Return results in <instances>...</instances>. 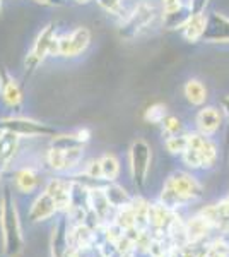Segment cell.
<instances>
[{
	"label": "cell",
	"instance_id": "2e32d148",
	"mask_svg": "<svg viewBox=\"0 0 229 257\" xmlns=\"http://www.w3.org/2000/svg\"><path fill=\"white\" fill-rule=\"evenodd\" d=\"M96 243V231L91 230L86 223L70 225L69 228V247L74 250L84 252Z\"/></svg>",
	"mask_w": 229,
	"mask_h": 257
},
{
	"label": "cell",
	"instance_id": "d6a6232c",
	"mask_svg": "<svg viewBox=\"0 0 229 257\" xmlns=\"http://www.w3.org/2000/svg\"><path fill=\"white\" fill-rule=\"evenodd\" d=\"M210 0H188V9L191 14H205Z\"/></svg>",
	"mask_w": 229,
	"mask_h": 257
},
{
	"label": "cell",
	"instance_id": "7c38bea8",
	"mask_svg": "<svg viewBox=\"0 0 229 257\" xmlns=\"http://www.w3.org/2000/svg\"><path fill=\"white\" fill-rule=\"evenodd\" d=\"M202 41L205 43H229V18L219 12L207 14L205 31Z\"/></svg>",
	"mask_w": 229,
	"mask_h": 257
},
{
	"label": "cell",
	"instance_id": "3957f363",
	"mask_svg": "<svg viewBox=\"0 0 229 257\" xmlns=\"http://www.w3.org/2000/svg\"><path fill=\"white\" fill-rule=\"evenodd\" d=\"M152 163V148L147 141L135 139L128 149V170L135 187L142 192L147 185L149 170Z\"/></svg>",
	"mask_w": 229,
	"mask_h": 257
},
{
	"label": "cell",
	"instance_id": "8992f818",
	"mask_svg": "<svg viewBox=\"0 0 229 257\" xmlns=\"http://www.w3.org/2000/svg\"><path fill=\"white\" fill-rule=\"evenodd\" d=\"M157 14L159 12H157L156 6L149 2H140L122 19V24L118 28V36L123 40H134L156 19Z\"/></svg>",
	"mask_w": 229,
	"mask_h": 257
},
{
	"label": "cell",
	"instance_id": "9a60e30c",
	"mask_svg": "<svg viewBox=\"0 0 229 257\" xmlns=\"http://www.w3.org/2000/svg\"><path fill=\"white\" fill-rule=\"evenodd\" d=\"M58 213L55 201L52 199L48 192H41L38 194V197L33 201L31 208H29L28 218L31 219L33 223H41V221H47V219H52L55 214Z\"/></svg>",
	"mask_w": 229,
	"mask_h": 257
},
{
	"label": "cell",
	"instance_id": "cb8c5ba5",
	"mask_svg": "<svg viewBox=\"0 0 229 257\" xmlns=\"http://www.w3.org/2000/svg\"><path fill=\"white\" fill-rule=\"evenodd\" d=\"M183 94L191 106H203L209 99V91L198 79H188L183 86Z\"/></svg>",
	"mask_w": 229,
	"mask_h": 257
},
{
	"label": "cell",
	"instance_id": "484cf974",
	"mask_svg": "<svg viewBox=\"0 0 229 257\" xmlns=\"http://www.w3.org/2000/svg\"><path fill=\"white\" fill-rule=\"evenodd\" d=\"M99 165H101V178L105 182H116L120 177L122 167H120V160L116 158L113 153H105L99 158Z\"/></svg>",
	"mask_w": 229,
	"mask_h": 257
},
{
	"label": "cell",
	"instance_id": "f546056e",
	"mask_svg": "<svg viewBox=\"0 0 229 257\" xmlns=\"http://www.w3.org/2000/svg\"><path fill=\"white\" fill-rule=\"evenodd\" d=\"M161 125V131H162V138H169V136H176V134H181L183 132V123L181 120L174 115H166L164 120L159 123Z\"/></svg>",
	"mask_w": 229,
	"mask_h": 257
},
{
	"label": "cell",
	"instance_id": "277c9868",
	"mask_svg": "<svg viewBox=\"0 0 229 257\" xmlns=\"http://www.w3.org/2000/svg\"><path fill=\"white\" fill-rule=\"evenodd\" d=\"M0 132H12L21 138H53L55 134H58L57 128L50 123L21 117V115L0 118Z\"/></svg>",
	"mask_w": 229,
	"mask_h": 257
},
{
	"label": "cell",
	"instance_id": "f35d334b",
	"mask_svg": "<svg viewBox=\"0 0 229 257\" xmlns=\"http://www.w3.org/2000/svg\"><path fill=\"white\" fill-rule=\"evenodd\" d=\"M227 196H229V194H227Z\"/></svg>",
	"mask_w": 229,
	"mask_h": 257
},
{
	"label": "cell",
	"instance_id": "44dd1931",
	"mask_svg": "<svg viewBox=\"0 0 229 257\" xmlns=\"http://www.w3.org/2000/svg\"><path fill=\"white\" fill-rule=\"evenodd\" d=\"M41 184V175L36 168L24 167L16 172L14 185L21 194H33Z\"/></svg>",
	"mask_w": 229,
	"mask_h": 257
},
{
	"label": "cell",
	"instance_id": "6da1fadb",
	"mask_svg": "<svg viewBox=\"0 0 229 257\" xmlns=\"http://www.w3.org/2000/svg\"><path fill=\"white\" fill-rule=\"evenodd\" d=\"M203 196V187L198 178L185 170H176L164 180L157 201L166 208L180 211Z\"/></svg>",
	"mask_w": 229,
	"mask_h": 257
},
{
	"label": "cell",
	"instance_id": "83f0119b",
	"mask_svg": "<svg viewBox=\"0 0 229 257\" xmlns=\"http://www.w3.org/2000/svg\"><path fill=\"white\" fill-rule=\"evenodd\" d=\"M113 221L122 228L123 231L130 230V228H135V214H134V209L132 206H125V208H120L115 211V218Z\"/></svg>",
	"mask_w": 229,
	"mask_h": 257
},
{
	"label": "cell",
	"instance_id": "5bb4252c",
	"mask_svg": "<svg viewBox=\"0 0 229 257\" xmlns=\"http://www.w3.org/2000/svg\"><path fill=\"white\" fill-rule=\"evenodd\" d=\"M21 136L12 132H0V173L11 168L21 148Z\"/></svg>",
	"mask_w": 229,
	"mask_h": 257
},
{
	"label": "cell",
	"instance_id": "8fae6325",
	"mask_svg": "<svg viewBox=\"0 0 229 257\" xmlns=\"http://www.w3.org/2000/svg\"><path fill=\"white\" fill-rule=\"evenodd\" d=\"M0 98H2L4 105L11 110L21 111L24 101V94L21 89L19 82L11 76V72L7 69L0 70Z\"/></svg>",
	"mask_w": 229,
	"mask_h": 257
},
{
	"label": "cell",
	"instance_id": "8d00e7d4",
	"mask_svg": "<svg viewBox=\"0 0 229 257\" xmlns=\"http://www.w3.org/2000/svg\"><path fill=\"white\" fill-rule=\"evenodd\" d=\"M222 237H224V240H226V243H227V247H229V231L222 233Z\"/></svg>",
	"mask_w": 229,
	"mask_h": 257
},
{
	"label": "cell",
	"instance_id": "7402d4cb",
	"mask_svg": "<svg viewBox=\"0 0 229 257\" xmlns=\"http://www.w3.org/2000/svg\"><path fill=\"white\" fill-rule=\"evenodd\" d=\"M205 23H207V14H191L190 19L185 23V26L181 28V36L188 43H198L202 41L203 31H205Z\"/></svg>",
	"mask_w": 229,
	"mask_h": 257
},
{
	"label": "cell",
	"instance_id": "603a6c76",
	"mask_svg": "<svg viewBox=\"0 0 229 257\" xmlns=\"http://www.w3.org/2000/svg\"><path fill=\"white\" fill-rule=\"evenodd\" d=\"M103 192H105L106 199L110 201V204L113 206V209H120V208H125L132 202V197L130 192L123 187V185L116 184V182H106L103 185Z\"/></svg>",
	"mask_w": 229,
	"mask_h": 257
},
{
	"label": "cell",
	"instance_id": "52a82bcc",
	"mask_svg": "<svg viewBox=\"0 0 229 257\" xmlns=\"http://www.w3.org/2000/svg\"><path fill=\"white\" fill-rule=\"evenodd\" d=\"M57 40V26L53 23L47 24L45 28H41V31L36 36L33 48L29 50V53L24 59V69L26 72H35L40 67V64H43V60L48 55H52L53 43Z\"/></svg>",
	"mask_w": 229,
	"mask_h": 257
},
{
	"label": "cell",
	"instance_id": "d4e9b609",
	"mask_svg": "<svg viewBox=\"0 0 229 257\" xmlns=\"http://www.w3.org/2000/svg\"><path fill=\"white\" fill-rule=\"evenodd\" d=\"M191 12L188 9V4L186 6H181L174 11L169 12H162V28L166 31H180L185 23L190 19Z\"/></svg>",
	"mask_w": 229,
	"mask_h": 257
},
{
	"label": "cell",
	"instance_id": "836d02e7",
	"mask_svg": "<svg viewBox=\"0 0 229 257\" xmlns=\"http://www.w3.org/2000/svg\"><path fill=\"white\" fill-rule=\"evenodd\" d=\"M36 4H41V6H47V7H60L64 6L67 0H35Z\"/></svg>",
	"mask_w": 229,
	"mask_h": 257
},
{
	"label": "cell",
	"instance_id": "7a4b0ae2",
	"mask_svg": "<svg viewBox=\"0 0 229 257\" xmlns=\"http://www.w3.org/2000/svg\"><path fill=\"white\" fill-rule=\"evenodd\" d=\"M0 226H2V247L4 254L16 257L21 254L24 247L23 228H21L18 206L14 201V194L9 187L4 189L2 199H0Z\"/></svg>",
	"mask_w": 229,
	"mask_h": 257
},
{
	"label": "cell",
	"instance_id": "74e56055",
	"mask_svg": "<svg viewBox=\"0 0 229 257\" xmlns=\"http://www.w3.org/2000/svg\"><path fill=\"white\" fill-rule=\"evenodd\" d=\"M2 7H4V0H0V14H2Z\"/></svg>",
	"mask_w": 229,
	"mask_h": 257
},
{
	"label": "cell",
	"instance_id": "e575fe53",
	"mask_svg": "<svg viewBox=\"0 0 229 257\" xmlns=\"http://www.w3.org/2000/svg\"><path fill=\"white\" fill-rule=\"evenodd\" d=\"M222 111H224V120L227 122V143H229V96L222 99Z\"/></svg>",
	"mask_w": 229,
	"mask_h": 257
},
{
	"label": "cell",
	"instance_id": "d590c367",
	"mask_svg": "<svg viewBox=\"0 0 229 257\" xmlns=\"http://www.w3.org/2000/svg\"><path fill=\"white\" fill-rule=\"evenodd\" d=\"M76 4H81V6H86V4H89V2H93V0H74Z\"/></svg>",
	"mask_w": 229,
	"mask_h": 257
},
{
	"label": "cell",
	"instance_id": "1f68e13d",
	"mask_svg": "<svg viewBox=\"0 0 229 257\" xmlns=\"http://www.w3.org/2000/svg\"><path fill=\"white\" fill-rule=\"evenodd\" d=\"M84 173H87L89 177L93 178H99V180H103L101 178V165H99V158L98 160H91L89 163L86 165V168L82 170Z\"/></svg>",
	"mask_w": 229,
	"mask_h": 257
},
{
	"label": "cell",
	"instance_id": "4dcf8cb0",
	"mask_svg": "<svg viewBox=\"0 0 229 257\" xmlns=\"http://www.w3.org/2000/svg\"><path fill=\"white\" fill-rule=\"evenodd\" d=\"M96 2H98V6L101 7L103 11H106L108 14L115 16V18L123 19L125 16H127L122 0H96Z\"/></svg>",
	"mask_w": 229,
	"mask_h": 257
},
{
	"label": "cell",
	"instance_id": "30bf717a",
	"mask_svg": "<svg viewBox=\"0 0 229 257\" xmlns=\"http://www.w3.org/2000/svg\"><path fill=\"white\" fill-rule=\"evenodd\" d=\"M224 123V111L222 108H217L214 105L200 106V110L195 115V131L200 132L203 136L214 138L220 131Z\"/></svg>",
	"mask_w": 229,
	"mask_h": 257
},
{
	"label": "cell",
	"instance_id": "d6986e66",
	"mask_svg": "<svg viewBox=\"0 0 229 257\" xmlns=\"http://www.w3.org/2000/svg\"><path fill=\"white\" fill-rule=\"evenodd\" d=\"M91 141V132L87 128H79L76 132H69V134H55L50 141V148L57 149H72L86 146Z\"/></svg>",
	"mask_w": 229,
	"mask_h": 257
},
{
	"label": "cell",
	"instance_id": "ba28073f",
	"mask_svg": "<svg viewBox=\"0 0 229 257\" xmlns=\"http://www.w3.org/2000/svg\"><path fill=\"white\" fill-rule=\"evenodd\" d=\"M84 158V146L72 149H57L48 148L45 160L47 165L55 173H72Z\"/></svg>",
	"mask_w": 229,
	"mask_h": 257
},
{
	"label": "cell",
	"instance_id": "ac0fdd59",
	"mask_svg": "<svg viewBox=\"0 0 229 257\" xmlns=\"http://www.w3.org/2000/svg\"><path fill=\"white\" fill-rule=\"evenodd\" d=\"M69 228L70 223L67 216H62L55 223V226L52 230V238H50L52 257H64L65 250L69 248Z\"/></svg>",
	"mask_w": 229,
	"mask_h": 257
},
{
	"label": "cell",
	"instance_id": "e0dca14e",
	"mask_svg": "<svg viewBox=\"0 0 229 257\" xmlns=\"http://www.w3.org/2000/svg\"><path fill=\"white\" fill-rule=\"evenodd\" d=\"M185 230H186V238H188V245L190 243H202L203 240L209 237V233L214 228L200 213L193 214L188 219H185Z\"/></svg>",
	"mask_w": 229,
	"mask_h": 257
},
{
	"label": "cell",
	"instance_id": "f1b7e54d",
	"mask_svg": "<svg viewBox=\"0 0 229 257\" xmlns=\"http://www.w3.org/2000/svg\"><path fill=\"white\" fill-rule=\"evenodd\" d=\"M166 115H168V108H166L164 103H154L144 111V120L147 123H152V125H159Z\"/></svg>",
	"mask_w": 229,
	"mask_h": 257
},
{
	"label": "cell",
	"instance_id": "4316f807",
	"mask_svg": "<svg viewBox=\"0 0 229 257\" xmlns=\"http://www.w3.org/2000/svg\"><path fill=\"white\" fill-rule=\"evenodd\" d=\"M164 148L171 156H181V153L188 148V136H186V132H181V134L166 138L164 139Z\"/></svg>",
	"mask_w": 229,
	"mask_h": 257
},
{
	"label": "cell",
	"instance_id": "5b68a950",
	"mask_svg": "<svg viewBox=\"0 0 229 257\" xmlns=\"http://www.w3.org/2000/svg\"><path fill=\"white\" fill-rule=\"evenodd\" d=\"M91 38H93V35H91L89 28L77 26L76 30L67 33V35L57 36L52 48V57H62V59L81 57L89 48Z\"/></svg>",
	"mask_w": 229,
	"mask_h": 257
},
{
	"label": "cell",
	"instance_id": "9c48e42d",
	"mask_svg": "<svg viewBox=\"0 0 229 257\" xmlns=\"http://www.w3.org/2000/svg\"><path fill=\"white\" fill-rule=\"evenodd\" d=\"M188 136V146L193 148L198 153L202 161V170H212L217 165L219 160V149L215 146L214 139L209 136H203L200 132H186Z\"/></svg>",
	"mask_w": 229,
	"mask_h": 257
},
{
	"label": "cell",
	"instance_id": "ffe728a7",
	"mask_svg": "<svg viewBox=\"0 0 229 257\" xmlns=\"http://www.w3.org/2000/svg\"><path fill=\"white\" fill-rule=\"evenodd\" d=\"M91 211H93L103 223L113 221L116 209H113V206H111L110 201L106 199L105 192H103V187L91 189Z\"/></svg>",
	"mask_w": 229,
	"mask_h": 257
},
{
	"label": "cell",
	"instance_id": "4fadbf2b",
	"mask_svg": "<svg viewBox=\"0 0 229 257\" xmlns=\"http://www.w3.org/2000/svg\"><path fill=\"white\" fill-rule=\"evenodd\" d=\"M45 192H48L55 201L58 213H67L70 208V180L67 177H53L45 185Z\"/></svg>",
	"mask_w": 229,
	"mask_h": 257
}]
</instances>
